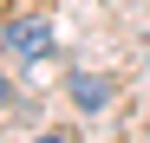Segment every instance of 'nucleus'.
I'll return each mask as SVG.
<instances>
[{
    "mask_svg": "<svg viewBox=\"0 0 150 143\" xmlns=\"http://www.w3.org/2000/svg\"><path fill=\"white\" fill-rule=\"evenodd\" d=\"M0 46H7L20 65H39L46 52H52V20H46V13H20V20L0 26Z\"/></svg>",
    "mask_w": 150,
    "mask_h": 143,
    "instance_id": "f257e3e1",
    "label": "nucleus"
},
{
    "mask_svg": "<svg viewBox=\"0 0 150 143\" xmlns=\"http://www.w3.org/2000/svg\"><path fill=\"white\" fill-rule=\"evenodd\" d=\"M65 98L79 111H105L117 98V78H105V72H72V78H65Z\"/></svg>",
    "mask_w": 150,
    "mask_h": 143,
    "instance_id": "f03ea898",
    "label": "nucleus"
},
{
    "mask_svg": "<svg viewBox=\"0 0 150 143\" xmlns=\"http://www.w3.org/2000/svg\"><path fill=\"white\" fill-rule=\"evenodd\" d=\"M7 104H13V78L0 72V111H7Z\"/></svg>",
    "mask_w": 150,
    "mask_h": 143,
    "instance_id": "7ed1b4c3",
    "label": "nucleus"
}]
</instances>
